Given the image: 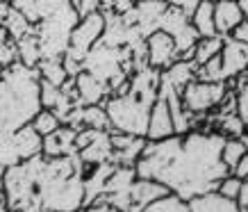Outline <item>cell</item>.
<instances>
[{
    "instance_id": "cell-1",
    "label": "cell",
    "mask_w": 248,
    "mask_h": 212,
    "mask_svg": "<svg viewBox=\"0 0 248 212\" xmlns=\"http://www.w3.org/2000/svg\"><path fill=\"white\" fill-rule=\"evenodd\" d=\"M226 137L214 130H191L159 142H146L141 158L137 160V176L153 178L169 187L182 201H191L217 192L230 169L221 160Z\"/></svg>"
},
{
    "instance_id": "cell-2",
    "label": "cell",
    "mask_w": 248,
    "mask_h": 212,
    "mask_svg": "<svg viewBox=\"0 0 248 212\" xmlns=\"http://www.w3.org/2000/svg\"><path fill=\"white\" fill-rule=\"evenodd\" d=\"M41 110L39 71L16 62L0 68V132H12L34 119Z\"/></svg>"
},
{
    "instance_id": "cell-3",
    "label": "cell",
    "mask_w": 248,
    "mask_h": 212,
    "mask_svg": "<svg viewBox=\"0 0 248 212\" xmlns=\"http://www.w3.org/2000/svg\"><path fill=\"white\" fill-rule=\"evenodd\" d=\"M78 21H80V14L71 2H66L55 14H50L48 18H44V21H39L34 25V34H37L39 48H41V60L66 55L71 32L78 25Z\"/></svg>"
},
{
    "instance_id": "cell-4",
    "label": "cell",
    "mask_w": 248,
    "mask_h": 212,
    "mask_svg": "<svg viewBox=\"0 0 248 212\" xmlns=\"http://www.w3.org/2000/svg\"><path fill=\"white\" fill-rule=\"evenodd\" d=\"M103 105H105L107 119H109V128H112L114 132L146 137L148 114H151L153 105L135 98L130 91L123 94V96H109Z\"/></svg>"
},
{
    "instance_id": "cell-5",
    "label": "cell",
    "mask_w": 248,
    "mask_h": 212,
    "mask_svg": "<svg viewBox=\"0 0 248 212\" xmlns=\"http://www.w3.org/2000/svg\"><path fill=\"white\" fill-rule=\"evenodd\" d=\"M41 146L44 137L32 128V123L12 132H0V171L41 155Z\"/></svg>"
},
{
    "instance_id": "cell-6",
    "label": "cell",
    "mask_w": 248,
    "mask_h": 212,
    "mask_svg": "<svg viewBox=\"0 0 248 212\" xmlns=\"http://www.w3.org/2000/svg\"><path fill=\"white\" fill-rule=\"evenodd\" d=\"M230 91L228 82H205V80H191V82L182 89L180 98L185 110H189L196 116H205V114L214 112L221 100L226 98Z\"/></svg>"
},
{
    "instance_id": "cell-7",
    "label": "cell",
    "mask_w": 248,
    "mask_h": 212,
    "mask_svg": "<svg viewBox=\"0 0 248 212\" xmlns=\"http://www.w3.org/2000/svg\"><path fill=\"white\" fill-rule=\"evenodd\" d=\"M103 30H105V14L98 9V12H91L87 16H80L78 25L71 32V41H68V57H76V60L84 62L87 53L100 41L103 37Z\"/></svg>"
},
{
    "instance_id": "cell-8",
    "label": "cell",
    "mask_w": 248,
    "mask_h": 212,
    "mask_svg": "<svg viewBox=\"0 0 248 212\" xmlns=\"http://www.w3.org/2000/svg\"><path fill=\"white\" fill-rule=\"evenodd\" d=\"M146 60H148V66L157 68V71H164L180 60L171 34H166L164 30L151 32L146 37Z\"/></svg>"
},
{
    "instance_id": "cell-9",
    "label": "cell",
    "mask_w": 248,
    "mask_h": 212,
    "mask_svg": "<svg viewBox=\"0 0 248 212\" xmlns=\"http://www.w3.org/2000/svg\"><path fill=\"white\" fill-rule=\"evenodd\" d=\"M112 137V162L121 167H135L137 160L141 158L143 148H146V137L125 135V132H114L109 130Z\"/></svg>"
},
{
    "instance_id": "cell-10",
    "label": "cell",
    "mask_w": 248,
    "mask_h": 212,
    "mask_svg": "<svg viewBox=\"0 0 248 212\" xmlns=\"http://www.w3.org/2000/svg\"><path fill=\"white\" fill-rule=\"evenodd\" d=\"M191 80H196V62L194 60H178L169 68L159 73V96L166 94H182Z\"/></svg>"
},
{
    "instance_id": "cell-11",
    "label": "cell",
    "mask_w": 248,
    "mask_h": 212,
    "mask_svg": "<svg viewBox=\"0 0 248 212\" xmlns=\"http://www.w3.org/2000/svg\"><path fill=\"white\" fill-rule=\"evenodd\" d=\"M221 71L223 80H234L248 68V44L234 41L232 37H223V48H221Z\"/></svg>"
},
{
    "instance_id": "cell-12",
    "label": "cell",
    "mask_w": 248,
    "mask_h": 212,
    "mask_svg": "<svg viewBox=\"0 0 248 212\" xmlns=\"http://www.w3.org/2000/svg\"><path fill=\"white\" fill-rule=\"evenodd\" d=\"M73 84H76L78 91V103L80 105H103L109 96H112V89L105 80L91 76L89 71H80L76 78H73Z\"/></svg>"
},
{
    "instance_id": "cell-13",
    "label": "cell",
    "mask_w": 248,
    "mask_h": 212,
    "mask_svg": "<svg viewBox=\"0 0 248 212\" xmlns=\"http://www.w3.org/2000/svg\"><path fill=\"white\" fill-rule=\"evenodd\" d=\"M173 135H175V128H173L169 103H166L164 96H157V100L151 107V114H148L146 139L148 142H159V139H166V137H173Z\"/></svg>"
},
{
    "instance_id": "cell-14",
    "label": "cell",
    "mask_w": 248,
    "mask_h": 212,
    "mask_svg": "<svg viewBox=\"0 0 248 212\" xmlns=\"http://www.w3.org/2000/svg\"><path fill=\"white\" fill-rule=\"evenodd\" d=\"M78 155H80V160L84 162L87 169L112 162V137H109V130H93L91 139L78 151Z\"/></svg>"
},
{
    "instance_id": "cell-15",
    "label": "cell",
    "mask_w": 248,
    "mask_h": 212,
    "mask_svg": "<svg viewBox=\"0 0 248 212\" xmlns=\"http://www.w3.org/2000/svg\"><path fill=\"white\" fill-rule=\"evenodd\" d=\"M166 194H171V192L159 180L139 178V176H137V180L132 182V187H130V201H132V205H130L128 212H141L146 205L155 203L157 198L166 196Z\"/></svg>"
},
{
    "instance_id": "cell-16",
    "label": "cell",
    "mask_w": 248,
    "mask_h": 212,
    "mask_svg": "<svg viewBox=\"0 0 248 212\" xmlns=\"http://www.w3.org/2000/svg\"><path fill=\"white\" fill-rule=\"evenodd\" d=\"M76 135H78V130H73L71 126H64V123H62L53 135L44 137L41 155H44V158H66V155L78 153Z\"/></svg>"
},
{
    "instance_id": "cell-17",
    "label": "cell",
    "mask_w": 248,
    "mask_h": 212,
    "mask_svg": "<svg viewBox=\"0 0 248 212\" xmlns=\"http://www.w3.org/2000/svg\"><path fill=\"white\" fill-rule=\"evenodd\" d=\"M244 18L246 16H244L237 0H214V28H217V34L228 37Z\"/></svg>"
},
{
    "instance_id": "cell-18",
    "label": "cell",
    "mask_w": 248,
    "mask_h": 212,
    "mask_svg": "<svg viewBox=\"0 0 248 212\" xmlns=\"http://www.w3.org/2000/svg\"><path fill=\"white\" fill-rule=\"evenodd\" d=\"M189 21L194 25V30L198 32V37H214L217 28H214V0H201L194 7V12L189 14Z\"/></svg>"
},
{
    "instance_id": "cell-19",
    "label": "cell",
    "mask_w": 248,
    "mask_h": 212,
    "mask_svg": "<svg viewBox=\"0 0 248 212\" xmlns=\"http://www.w3.org/2000/svg\"><path fill=\"white\" fill-rule=\"evenodd\" d=\"M189 23L191 21H189V14L185 9L178 7V5H169L166 12L162 14V18H159V30H164L166 34H171V37H178Z\"/></svg>"
},
{
    "instance_id": "cell-20",
    "label": "cell",
    "mask_w": 248,
    "mask_h": 212,
    "mask_svg": "<svg viewBox=\"0 0 248 212\" xmlns=\"http://www.w3.org/2000/svg\"><path fill=\"white\" fill-rule=\"evenodd\" d=\"M37 71H39V78H41V80L55 84V87H62V84L68 80V73H66V68H64V62H62V57L41 60L37 64Z\"/></svg>"
},
{
    "instance_id": "cell-21",
    "label": "cell",
    "mask_w": 248,
    "mask_h": 212,
    "mask_svg": "<svg viewBox=\"0 0 248 212\" xmlns=\"http://www.w3.org/2000/svg\"><path fill=\"white\" fill-rule=\"evenodd\" d=\"M16 50H18V62L30 68H37V64L41 62V48H39L37 34H28L16 41Z\"/></svg>"
},
{
    "instance_id": "cell-22",
    "label": "cell",
    "mask_w": 248,
    "mask_h": 212,
    "mask_svg": "<svg viewBox=\"0 0 248 212\" xmlns=\"http://www.w3.org/2000/svg\"><path fill=\"white\" fill-rule=\"evenodd\" d=\"M80 123H82V128H91V130H112L109 128V119H107L105 105L80 107Z\"/></svg>"
},
{
    "instance_id": "cell-23",
    "label": "cell",
    "mask_w": 248,
    "mask_h": 212,
    "mask_svg": "<svg viewBox=\"0 0 248 212\" xmlns=\"http://www.w3.org/2000/svg\"><path fill=\"white\" fill-rule=\"evenodd\" d=\"M221 48H223V37H221V34L198 39V44H196V48H194L196 66H201V64H205V62H210L212 57L221 55Z\"/></svg>"
},
{
    "instance_id": "cell-24",
    "label": "cell",
    "mask_w": 248,
    "mask_h": 212,
    "mask_svg": "<svg viewBox=\"0 0 248 212\" xmlns=\"http://www.w3.org/2000/svg\"><path fill=\"white\" fill-rule=\"evenodd\" d=\"M5 28H7L9 37L14 39V41H18V39L28 37V34H34V23L28 21L25 16L18 12V9H9L7 18H5Z\"/></svg>"
},
{
    "instance_id": "cell-25",
    "label": "cell",
    "mask_w": 248,
    "mask_h": 212,
    "mask_svg": "<svg viewBox=\"0 0 248 212\" xmlns=\"http://www.w3.org/2000/svg\"><path fill=\"white\" fill-rule=\"evenodd\" d=\"M246 153H248V148L241 137H226L223 148H221V160H223V164L232 171V169L237 167V162H239Z\"/></svg>"
},
{
    "instance_id": "cell-26",
    "label": "cell",
    "mask_w": 248,
    "mask_h": 212,
    "mask_svg": "<svg viewBox=\"0 0 248 212\" xmlns=\"http://www.w3.org/2000/svg\"><path fill=\"white\" fill-rule=\"evenodd\" d=\"M32 128L37 130L41 137H48V135H53L55 130L62 126L60 121V116L53 112V110H46V107H41L37 114H34V119H32Z\"/></svg>"
},
{
    "instance_id": "cell-27",
    "label": "cell",
    "mask_w": 248,
    "mask_h": 212,
    "mask_svg": "<svg viewBox=\"0 0 248 212\" xmlns=\"http://www.w3.org/2000/svg\"><path fill=\"white\" fill-rule=\"evenodd\" d=\"M141 212H191V208H189V201H182L175 194H166V196L157 198L155 203L146 205Z\"/></svg>"
},
{
    "instance_id": "cell-28",
    "label": "cell",
    "mask_w": 248,
    "mask_h": 212,
    "mask_svg": "<svg viewBox=\"0 0 248 212\" xmlns=\"http://www.w3.org/2000/svg\"><path fill=\"white\" fill-rule=\"evenodd\" d=\"M196 80H205V82H226L223 80V71H221V57H212L201 66H196Z\"/></svg>"
},
{
    "instance_id": "cell-29",
    "label": "cell",
    "mask_w": 248,
    "mask_h": 212,
    "mask_svg": "<svg viewBox=\"0 0 248 212\" xmlns=\"http://www.w3.org/2000/svg\"><path fill=\"white\" fill-rule=\"evenodd\" d=\"M60 96H62V87H55V84L46 82V80L39 78V98H41V107L53 110V107L57 105Z\"/></svg>"
},
{
    "instance_id": "cell-30",
    "label": "cell",
    "mask_w": 248,
    "mask_h": 212,
    "mask_svg": "<svg viewBox=\"0 0 248 212\" xmlns=\"http://www.w3.org/2000/svg\"><path fill=\"white\" fill-rule=\"evenodd\" d=\"M241 178H237V176L232 174H228L223 180L218 182V187H217V194H221L223 198H228V201H237V194H239L241 190Z\"/></svg>"
},
{
    "instance_id": "cell-31",
    "label": "cell",
    "mask_w": 248,
    "mask_h": 212,
    "mask_svg": "<svg viewBox=\"0 0 248 212\" xmlns=\"http://www.w3.org/2000/svg\"><path fill=\"white\" fill-rule=\"evenodd\" d=\"M132 7H135L132 0H100V12L103 14L123 16V14H128Z\"/></svg>"
},
{
    "instance_id": "cell-32",
    "label": "cell",
    "mask_w": 248,
    "mask_h": 212,
    "mask_svg": "<svg viewBox=\"0 0 248 212\" xmlns=\"http://www.w3.org/2000/svg\"><path fill=\"white\" fill-rule=\"evenodd\" d=\"M71 5L76 7V12L80 16H87L91 12H98L100 9V0H71Z\"/></svg>"
},
{
    "instance_id": "cell-33",
    "label": "cell",
    "mask_w": 248,
    "mask_h": 212,
    "mask_svg": "<svg viewBox=\"0 0 248 212\" xmlns=\"http://www.w3.org/2000/svg\"><path fill=\"white\" fill-rule=\"evenodd\" d=\"M228 37H232L234 41H241V44H248V21L246 18H244V21H241Z\"/></svg>"
},
{
    "instance_id": "cell-34",
    "label": "cell",
    "mask_w": 248,
    "mask_h": 212,
    "mask_svg": "<svg viewBox=\"0 0 248 212\" xmlns=\"http://www.w3.org/2000/svg\"><path fill=\"white\" fill-rule=\"evenodd\" d=\"M237 208H239L241 212H248V180H244L241 182V190H239V194H237Z\"/></svg>"
},
{
    "instance_id": "cell-35",
    "label": "cell",
    "mask_w": 248,
    "mask_h": 212,
    "mask_svg": "<svg viewBox=\"0 0 248 212\" xmlns=\"http://www.w3.org/2000/svg\"><path fill=\"white\" fill-rule=\"evenodd\" d=\"M230 174L237 176V178H241V180H246V178H248V153L239 160V162H237V167H234Z\"/></svg>"
},
{
    "instance_id": "cell-36",
    "label": "cell",
    "mask_w": 248,
    "mask_h": 212,
    "mask_svg": "<svg viewBox=\"0 0 248 212\" xmlns=\"http://www.w3.org/2000/svg\"><path fill=\"white\" fill-rule=\"evenodd\" d=\"M166 5H178V7H182L187 14H191L194 12V7L201 2V0H164Z\"/></svg>"
},
{
    "instance_id": "cell-37",
    "label": "cell",
    "mask_w": 248,
    "mask_h": 212,
    "mask_svg": "<svg viewBox=\"0 0 248 212\" xmlns=\"http://www.w3.org/2000/svg\"><path fill=\"white\" fill-rule=\"evenodd\" d=\"M9 9H12L9 0H0V25H5V18H7Z\"/></svg>"
},
{
    "instance_id": "cell-38",
    "label": "cell",
    "mask_w": 248,
    "mask_h": 212,
    "mask_svg": "<svg viewBox=\"0 0 248 212\" xmlns=\"http://www.w3.org/2000/svg\"><path fill=\"white\" fill-rule=\"evenodd\" d=\"M7 41H14V39L9 37V32H7V28H5V25H0V46L7 44Z\"/></svg>"
},
{
    "instance_id": "cell-39",
    "label": "cell",
    "mask_w": 248,
    "mask_h": 212,
    "mask_svg": "<svg viewBox=\"0 0 248 212\" xmlns=\"http://www.w3.org/2000/svg\"><path fill=\"white\" fill-rule=\"evenodd\" d=\"M237 2H239L241 12H244V16H246V21H248V0H237Z\"/></svg>"
},
{
    "instance_id": "cell-40",
    "label": "cell",
    "mask_w": 248,
    "mask_h": 212,
    "mask_svg": "<svg viewBox=\"0 0 248 212\" xmlns=\"http://www.w3.org/2000/svg\"><path fill=\"white\" fill-rule=\"evenodd\" d=\"M241 139H244V144H246V148H248V130L244 132V137H241Z\"/></svg>"
},
{
    "instance_id": "cell-41",
    "label": "cell",
    "mask_w": 248,
    "mask_h": 212,
    "mask_svg": "<svg viewBox=\"0 0 248 212\" xmlns=\"http://www.w3.org/2000/svg\"><path fill=\"white\" fill-rule=\"evenodd\" d=\"M132 2H139V0H132Z\"/></svg>"
},
{
    "instance_id": "cell-42",
    "label": "cell",
    "mask_w": 248,
    "mask_h": 212,
    "mask_svg": "<svg viewBox=\"0 0 248 212\" xmlns=\"http://www.w3.org/2000/svg\"><path fill=\"white\" fill-rule=\"evenodd\" d=\"M246 180H248V178H246Z\"/></svg>"
}]
</instances>
